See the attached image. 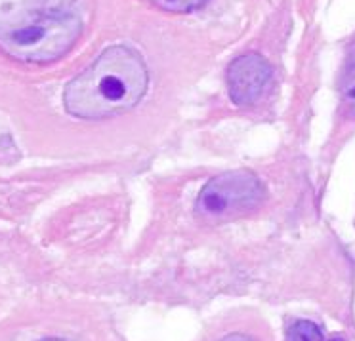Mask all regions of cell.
<instances>
[{
  "instance_id": "obj_1",
  "label": "cell",
  "mask_w": 355,
  "mask_h": 341,
  "mask_svg": "<svg viewBox=\"0 0 355 341\" xmlns=\"http://www.w3.org/2000/svg\"><path fill=\"white\" fill-rule=\"evenodd\" d=\"M83 29L80 0H0V50L17 62H58Z\"/></svg>"
},
{
  "instance_id": "obj_2",
  "label": "cell",
  "mask_w": 355,
  "mask_h": 341,
  "mask_svg": "<svg viewBox=\"0 0 355 341\" xmlns=\"http://www.w3.org/2000/svg\"><path fill=\"white\" fill-rule=\"evenodd\" d=\"M149 86L144 57L126 46H111L65 86L67 113L85 120H101L136 107Z\"/></svg>"
},
{
  "instance_id": "obj_3",
  "label": "cell",
  "mask_w": 355,
  "mask_h": 341,
  "mask_svg": "<svg viewBox=\"0 0 355 341\" xmlns=\"http://www.w3.org/2000/svg\"><path fill=\"white\" fill-rule=\"evenodd\" d=\"M263 201V185L250 172H227L210 179L197 196V214L207 221L233 219Z\"/></svg>"
},
{
  "instance_id": "obj_4",
  "label": "cell",
  "mask_w": 355,
  "mask_h": 341,
  "mask_svg": "<svg viewBox=\"0 0 355 341\" xmlns=\"http://www.w3.org/2000/svg\"><path fill=\"white\" fill-rule=\"evenodd\" d=\"M271 80L270 63L258 54L241 55L227 67V90L233 103L241 107L262 100Z\"/></svg>"
},
{
  "instance_id": "obj_5",
  "label": "cell",
  "mask_w": 355,
  "mask_h": 341,
  "mask_svg": "<svg viewBox=\"0 0 355 341\" xmlns=\"http://www.w3.org/2000/svg\"><path fill=\"white\" fill-rule=\"evenodd\" d=\"M338 90L346 113L349 117H355V42L347 50L346 62L340 73Z\"/></svg>"
},
{
  "instance_id": "obj_6",
  "label": "cell",
  "mask_w": 355,
  "mask_h": 341,
  "mask_svg": "<svg viewBox=\"0 0 355 341\" xmlns=\"http://www.w3.org/2000/svg\"><path fill=\"white\" fill-rule=\"evenodd\" d=\"M286 341H323V333L313 322L298 320L286 328Z\"/></svg>"
},
{
  "instance_id": "obj_7",
  "label": "cell",
  "mask_w": 355,
  "mask_h": 341,
  "mask_svg": "<svg viewBox=\"0 0 355 341\" xmlns=\"http://www.w3.org/2000/svg\"><path fill=\"white\" fill-rule=\"evenodd\" d=\"M157 8L166 10V12H176V14H187L193 10L202 8L209 0H149Z\"/></svg>"
},
{
  "instance_id": "obj_8",
  "label": "cell",
  "mask_w": 355,
  "mask_h": 341,
  "mask_svg": "<svg viewBox=\"0 0 355 341\" xmlns=\"http://www.w3.org/2000/svg\"><path fill=\"white\" fill-rule=\"evenodd\" d=\"M222 341H254V340H250V338H247V335H239V333H233V335H227V338H224Z\"/></svg>"
},
{
  "instance_id": "obj_9",
  "label": "cell",
  "mask_w": 355,
  "mask_h": 341,
  "mask_svg": "<svg viewBox=\"0 0 355 341\" xmlns=\"http://www.w3.org/2000/svg\"><path fill=\"white\" fill-rule=\"evenodd\" d=\"M40 341H65V340H58V338H46V340H40Z\"/></svg>"
},
{
  "instance_id": "obj_10",
  "label": "cell",
  "mask_w": 355,
  "mask_h": 341,
  "mask_svg": "<svg viewBox=\"0 0 355 341\" xmlns=\"http://www.w3.org/2000/svg\"><path fill=\"white\" fill-rule=\"evenodd\" d=\"M332 341H342V340H332Z\"/></svg>"
}]
</instances>
